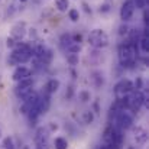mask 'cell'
<instances>
[{"instance_id":"7","label":"cell","mask_w":149,"mask_h":149,"mask_svg":"<svg viewBox=\"0 0 149 149\" xmlns=\"http://www.w3.org/2000/svg\"><path fill=\"white\" fill-rule=\"evenodd\" d=\"M38 100H39V94L33 91L32 94H29L25 100H22V101H23V104L20 106V111H22L23 114H28V113H29L35 106H36Z\"/></svg>"},{"instance_id":"12","label":"cell","mask_w":149,"mask_h":149,"mask_svg":"<svg viewBox=\"0 0 149 149\" xmlns=\"http://www.w3.org/2000/svg\"><path fill=\"white\" fill-rule=\"evenodd\" d=\"M113 136H114V126L109 125L103 132V142L107 143V145H111L113 143Z\"/></svg>"},{"instance_id":"8","label":"cell","mask_w":149,"mask_h":149,"mask_svg":"<svg viewBox=\"0 0 149 149\" xmlns=\"http://www.w3.org/2000/svg\"><path fill=\"white\" fill-rule=\"evenodd\" d=\"M31 75H32V70H31V68L23 67V65H19V67L15 68V71H13V74H12V78H13L15 81H19V80L26 78V77H31Z\"/></svg>"},{"instance_id":"21","label":"cell","mask_w":149,"mask_h":149,"mask_svg":"<svg viewBox=\"0 0 149 149\" xmlns=\"http://www.w3.org/2000/svg\"><path fill=\"white\" fill-rule=\"evenodd\" d=\"M68 17H70L72 22H78V19H80V12H78L77 9H70V10H68Z\"/></svg>"},{"instance_id":"17","label":"cell","mask_w":149,"mask_h":149,"mask_svg":"<svg viewBox=\"0 0 149 149\" xmlns=\"http://www.w3.org/2000/svg\"><path fill=\"white\" fill-rule=\"evenodd\" d=\"M55 7L59 12H67L70 7V1L68 0H55Z\"/></svg>"},{"instance_id":"31","label":"cell","mask_w":149,"mask_h":149,"mask_svg":"<svg viewBox=\"0 0 149 149\" xmlns=\"http://www.w3.org/2000/svg\"><path fill=\"white\" fill-rule=\"evenodd\" d=\"M0 138H1V132H0Z\"/></svg>"},{"instance_id":"15","label":"cell","mask_w":149,"mask_h":149,"mask_svg":"<svg viewBox=\"0 0 149 149\" xmlns=\"http://www.w3.org/2000/svg\"><path fill=\"white\" fill-rule=\"evenodd\" d=\"M33 93V87H26V88H16V96L20 100H25L29 94Z\"/></svg>"},{"instance_id":"27","label":"cell","mask_w":149,"mask_h":149,"mask_svg":"<svg viewBox=\"0 0 149 149\" xmlns=\"http://www.w3.org/2000/svg\"><path fill=\"white\" fill-rule=\"evenodd\" d=\"M80 97L83 99V101H87V100L90 99V96H88V93H86V91H84V93H81V94H80Z\"/></svg>"},{"instance_id":"2","label":"cell","mask_w":149,"mask_h":149,"mask_svg":"<svg viewBox=\"0 0 149 149\" xmlns=\"http://www.w3.org/2000/svg\"><path fill=\"white\" fill-rule=\"evenodd\" d=\"M119 61L122 67H132L138 59V48L132 42H123L119 45Z\"/></svg>"},{"instance_id":"20","label":"cell","mask_w":149,"mask_h":149,"mask_svg":"<svg viewBox=\"0 0 149 149\" xmlns=\"http://www.w3.org/2000/svg\"><path fill=\"white\" fill-rule=\"evenodd\" d=\"M67 51H68L70 54H78V52L81 51V45H80L78 42H71V44L67 47Z\"/></svg>"},{"instance_id":"13","label":"cell","mask_w":149,"mask_h":149,"mask_svg":"<svg viewBox=\"0 0 149 149\" xmlns=\"http://www.w3.org/2000/svg\"><path fill=\"white\" fill-rule=\"evenodd\" d=\"M59 86H61L59 80H56V78H51L49 81L45 84V91H47V94H54V93H56L58 88H59Z\"/></svg>"},{"instance_id":"18","label":"cell","mask_w":149,"mask_h":149,"mask_svg":"<svg viewBox=\"0 0 149 149\" xmlns=\"http://www.w3.org/2000/svg\"><path fill=\"white\" fill-rule=\"evenodd\" d=\"M68 148V142L65 138H56L55 139V149H67Z\"/></svg>"},{"instance_id":"9","label":"cell","mask_w":149,"mask_h":149,"mask_svg":"<svg viewBox=\"0 0 149 149\" xmlns=\"http://www.w3.org/2000/svg\"><path fill=\"white\" fill-rule=\"evenodd\" d=\"M133 139H135L136 143H139V145H145V143L148 142V132H146L143 127L136 126V127L133 129Z\"/></svg>"},{"instance_id":"25","label":"cell","mask_w":149,"mask_h":149,"mask_svg":"<svg viewBox=\"0 0 149 149\" xmlns=\"http://www.w3.org/2000/svg\"><path fill=\"white\" fill-rule=\"evenodd\" d=\"M6 45H7L9 48H12V49H13V47L16 45V39H15V38H7V41H6Z\"/></svg>"},{"instance_id":"30","label":"cell","mask_w":149,"mask_h":149,"mask_svg":"<svg viewBox=\"0 0 149 149\" xmlns=\"http://www.w3.org/2000/svg\"><path fill=\"white\" fill-rule=\"evenodd\" d=\"M20 1H26V0H20Z\"/></svg>"},{"instance_id":"24","label":"cell","mask_w":149,"mask_h":149,"mask_svg":"<svg viewBox=\"0 0 149 149\" xmlns=\"http://www.w3.org/2000/svg\"><path fill=\"white\" fill-rule=\"evenodd\" d=\"M119 35L123 36V35H129V26L127 25H122L119 28Z\"/></svg>"},{"instance_id":"26","label":"cell","mask_w":149,"mask_h":149,"mask_svg":"<svg viewBox=\"0 0 149 149\" xmlns=\"http://www.w3.org/2000/svg\"><path fill=\"white\" fill-rule=\"evenodd\" d=\"M68 61H70V62H71L72 65H74V64H77V62H78V58H77V54H71V56L68 58Z\"/></svg>"},{"instance_id":"23","label":"cell","mask_w":149,"mask_h":149,"mask_svg":"<svg viewBox=\"0 0 149 149\" xmlns=\"http://www.w3.org/2000/svg\"><path fill=\"white\" fill-rule=\"evenodd\" d=\"M3 148L4 149H15L13 139H12V138H6V139L3 141Z\"/></svg>"},{"instance_id":"16","label":"cell","mask_w":149,"mask_h":149,"mask_svg":"<svg viewBox=\"0 0 149 149\" xmlns=\"http://www.w3.org/2000/svg\"><path fill=\"white\" fill-rule=\"evenodd\" d=\"M17 86L16 88H26V87H33V78L32 77H26V78H22L19 81H16Z\"/></svg>"},{"instance_id":"14","label":"cell","mask_w":149,"mask_h":149,"mask_svg":"<svg viewBox=\"0 0 149 149\" xmlns=\"http://www.w3.org/2000/svg\"><path fill=\"white\" fill-rule=\"evenodd\" d=\"M48 135H49V132H48L47 129H44V127L38 129V132H36V136H35V141H36V143H38V145H39V143H47Z\"/></svg>"},{"instance_id":"3","label":"cell","mask_w":149,"mask_h":149,"mask_svg":"<svg viewBox=\"0 0 149 149\" xmlns=\"http://www.w3.org/2000/svg\"><path fill=\"white\" fill-rule=\"evenodd\" d=\"M109 42H110L109 35L101 29H93L88 33V44L96 49H103V48L109 47Z\"/></svg>"},{"instance_id":"28","label":"cell","mask_w":149,"mask_h":149,"mask_svg":"<svg viewBox=\"0 0 149 149\" xmlns=\"http://www.w3.org/2000/svg\"><path fill=\"white\" fill-rule=\"evenodd\" d=\"M36 149H49V148H48L47 143H39V145L36 146Z\"/></svg>"},{"instance_id":"6","label":"cell","mask_w":149,"mask_h":149,"mask_svg":"<svg viewBox=\"0 0 149 149\" xmlns=\"http://www.w3.org/2000/svg\"><path fill=\"white\" fill-rule=\"evenodd\" d=\"M135 9L136 7H135L133 1L132 0H126L122 4V7H120V19L123 22H129L133 17V15H135Z\"/></svg>"},{"instance_id":"10","label":"cell","mask_w":149,"mask_h":149,"mask_svg":"<svg viewBox=\"0 0 149 149\" xmlns=\"http://www.w3.org/2000/svg\"><path fill=\"white\" fill-rule=\"evenodd\" d=\"M138 45H139V49L143 55H148L149 54V36L148 33H142L138 39Z\"/></svg>"},{"instance_id":"4","label":"cell","mask_w":149,"mask_h":149,"mask_svg":"<svg viewBox=\"0 0 149 149\" xmlns=\"http://www.w3.org/2000/svg\"><path fill=\"white\" fill-rule=\"evenodd\" d=\"M116 123H117L119 129L127 130L133 126V114L129 110H120L116 113Z\"/></svg>"},{"instance_id":"19","label":"cell","mask_w":149,"mask_h":149,"mask_svg":"<svg viewBox=\"0 0 149 149\" xmlns=\"http://www.w3.org/2000/svg\"><path fill=\"white\" fill-rule=\"evenodd\" d=\"M93 120H94V114H93V111H91V110L84 111V114H83V122H84L86 125H90V123H93Z\"/></svg>"},{"instance_id":"1","label":"cell","mask_w":149,"mask_h":149,"mask_svg":"<svg viewBox=\"0 0 149 149\" xmlns=\"http://www.w3.org/2000/svg\"><path fill=\"white\" fill-rule=\"evenodd\" d=\"M32 56H33V49L31 45L25 42H16V45L12 49V54L9 55L7 62L9 65H20V64L31 61Z\"/></svg>"},{"instance_id":"22","label":"cell","mask_w":149,"mask_h":149,"mask_svg":"<svg viewBox=\"0 0 149 149\" xmlns=\"http://www.w3.org/2000/svg\"><path fill=\"white\" fill-rule=\"evenodd\" d=\"M71 42H74L71 35H62V36H61V44H62V47H65V48H67Z\"/></svg>"},{"instance_id":"5","label":"cell","mask_w":149,"mask_h":149,"mask_svg":"<svg viewBox=\"0 0 149 149\" xmlns=\"http://www.w3.org/2000/svg\"><path fill=\"white\" fill-rule=\"evenodd\" d=\"M133 90H135L133 88V83L130 80H127V78H123L114 86V96H116V99H119V97L130 94Z\"/></svg>"},{"instance_id":"29","label":"cell","mask_w":149,"mask_h":149,"mask_svg":"<svg viewBox=\"0 0 149 149\" xmlns=\"http://www.w3.org/2000/svg\"><path fill=\"white\" fill-rule=\"evenodd\" d=\"M100 12H109V6H107V4H104L103 7H100Z\"/></svg>"},{"instance_id":"11","label":"cell","mask_w":149,"mask_h":149,"mask_svg":"<svg viewBox=\"0 0 149 149\" xmlns=\"http://www.w3.org/2000/svg\"><path fill=\"white\" fill-rule=\"evenodd\" d=\"M25 33H26V31H25V23L22 22H19V23H16L15 26H13V29H12V35H13V38L16 39V41H20L23 36H25Z\"/></svg>"}]
</instances>
